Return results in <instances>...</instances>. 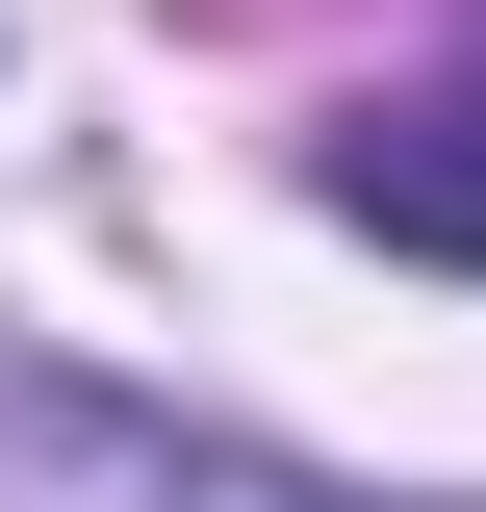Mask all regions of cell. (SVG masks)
I'll use <instances>...</instances> for the list:
<instances>
[{"instance_id":"6da1fadb","label":"cell","mask_w":486,"mask_h":512,"mask_svg":"<svg viewBox=\"0 0 486 512\" xmlns=\"http://www.w3.org/2000/svg\"><path fill=\"white\" fill-rule=\"evenodd\" d=\"M333 205H359L384 256H486V77H435V103H359V128H333Z\"/></svg>"}]
</instances>
